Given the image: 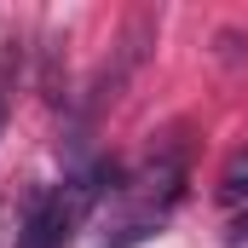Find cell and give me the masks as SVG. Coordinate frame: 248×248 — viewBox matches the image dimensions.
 Returning <instances> with one entry per match:
<instances>
[{
	"mask_svg": "<svg viewBox=\"0 0 248 248\" xmlns=\"http://www.w3.org/2000/svg\"><path fill=\"white\" fill-rule=\"evenodd\" d=\"M93 196H98L93 179L35 196V208H29V219H23V231H17V248H63L69 237H75V219L87 214V202H93Z\"/></svg>",
	"mask_w": 248,
	"mask_h": 248,
	"instance_id": "obj_1",
	"label": "cell"
},
{
	"mask_svg": "<svg viewBox=\"0 0 248 248\" xmlns=\"http://www.w3.org/2000/svg\"><path fill=\"white\" fill-rule=\"evenodd\" d=\"M231 243H248V214L237 219V225H231Z\"/></svg>",
	"mask_w": 248,
	"mask_h": 248,
	"instance_id": "obj_2",
	"label": "cell"
},
{
	"mask_svg": "<svg viewBox=\"0 0 248 248\" xmlns=\"http://www.w3.org/2000/svg\"><path fill=\"white\" fill-rule=\"evenodd\" d=\"M0 127H6V93H0Z\"/></svg>",
	"mask_w": 248,
	"mask_h": 248,
	"instance_id": "obj_3",
	"label": "cell"
}]
</instances>
